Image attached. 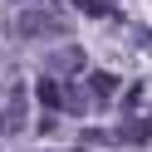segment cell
<instances>
[{
    "instance_id": "obj_2",
    "label": "cell",
    "mask_w": 152,
    "mask_h": 152,
    "mask_svg": "<svg viewBox=\"0 0 152 152\" xmlns=\"http://www.w3.org/2000/svg\"><path fill=\"white\" fill-rule=\"evenodd\" d=\"M25 118H30V88H25V83H15V88L5 93V103H0V137L25 132Z\"/></svg>"
},
{
    "instance_id": "obj_3",
    "label": "cell",
    "mask_w": 152,
    "mask_h": 152,
    "mask_svg": "<svg viewBox=\"0 0 152 152\" xmlns=\"http://www.w3.org/2000/svg\"><path fill=\"white\" fill-rule=\"evenodd\" d=\"M83 64H88V54H83L79 44H59V49L44 59V69H49V79H64V83H74V74H83Z\"/></svg>"
},
{
    "instance_id": "obj_1",
    "label": "cell",
    "mask_w": 152,
    "mask_h": 152,
    "mask_svg": "<svg viewBox=\"0 0 152 152\" xmlns=\"http://www.w3.org/2000/svg\"><path fill=\"white\" fill-rule=\"evenodd\" d=\"M69 30V5L64 0H34L15 15V34L20 39H59Z\"/></svg>"
},
{
    "instance_id": "obj_8",
    "label": "cell",
    "mask_w": 152,
    "mask_h": 152,
    "mask_svg": "<svg viewBox=\"0 0 152 152\" xmlns=\"http://www.w3.org/2000/svg\"><path fill=\"white\" fill-rule=\"evenodd\" d=\"M39 98L49 103V108H59V103H64V83H59V79H49V74H44V79H39Z\"/></svg>"
},
{
    "instance_id": "obj_5",
    "label": "cell",
    "mask_w": 152,
    "mask_h": 152,
    "mask_svg": "<svg viewBox=\"0 0 152 152\" xmlns=\"http://www.w3.org/2000/svg\"><path fill=\"white\" fill-rule=\"evenodd\" d=\"M147 137H152V123L147 118H128L118 128V142H128V147H137V142H147Z\"/></svg>"
},
{
    "instance_id": "obj_6",
    "label": "cell",
    "mask_w": 152,
    "mask_h": 152,
    "mask_svg": "<svg viewBox=\"0 0 152 152\" xmlns=\"http://www.w3.org/2000/svg\"><path fill=\"white\" fill-rule=\"evenodd\" d=\"M88 93H93V103H108L113 93H118V74H108V69L93 74V79H88Z\"/></svg>"
},
{
    "instance_id": "obj_4",
    "label": "cell",
    "mask_w": 152,
    "mask_h": 152,
    "mask_svg": "<svg viewBox=\"0 0 152 152\" xmlns=\"http://www.w3.org/2000/svg\"><path fill=\"white\" fill-rule=\"evenodd\" d=\"M98 103H93V93L88 88H79V83H64V103H59V113H74V118H83V113H93Z\"/></svg>"
},
{
    "instance_id": "obj_7",
    "label": "cell",
    "mask_w": 152,
    "mask_h": 152,
    "mask_svg": "<svg viewBox=\"0 0 152 152\" xmlns=\"http://www.w3.org/2000/svg\"><path fill=\"white\" fill-rule=\"evenodd\" d=\"M64 5H74V10H83V15H98V20L113 15V0H64Z\"/></svg>"
},
{
    "instance_id": "obj_9",
    "label": "cell",
    "mask_w": 152,
    "mask_h": 152,
    "mask_svg": "<svg viewBox=\"0 0 152 152\" xmlns=\"http://www.w3.org/2000/svg\"><path fill=\"white\" fill-rule=\"evenodd\" d=\"M137 103H142V83H132V88L123 93V108H137Z\"/></svg>"
}]
</instances>
